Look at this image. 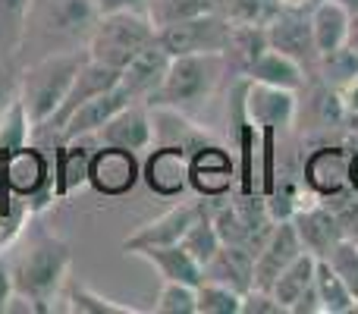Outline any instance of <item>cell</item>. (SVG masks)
I'll return each mask as SVG.
<instances>
[{"label":"cell","mask_w":358,"mask_h":314,"mask_svg":"<svg viewBox=\"0 0 358 314\" xmlns=\"http://www.w3.org/2000/svg\"><path fill=\"white\" fill-rule=\"evenodd\" d=\"M6 264H10L13 292L29 296L31 302L44 305L50 311L54 296L66 283L69 264H73V248H69L66 239L48 233L41 227V214H38L29 217L22 236L6 252Z\"/></svg>","instance_id":"cell-1"},{"label":"cell","mask_w":358,"mask_h":314,"mask_svg":"<svg viewBox=\"0 0 358 314\" xmlns=\"http://www.w3.org/2000/svg\"><path fill=\"white\" fill-rule=\"evenodd\" d=\"M98 16L101 13L94 0H31L29 16H25L22 48L41 44V57L54 54V44L79 50V44H85L92 35Z\"/></svg>","instance_id":"cell-2"},{"label":"cell","mask_w":358,"mask_h":314,"mask_svg":"<svg viewBox=\"0 0 358 314\" xmlns=\"http://www.w3.org/2000/svg\"><path fill=\"white\" fill-rule=\"evenodd\" d=\"M85 57V50H54L19 73V101L25 104L31 126L48 123L57 113Z\"/></svg>","instance_id":"cell-3"},{"label":"cell","mask_w":358,"mask_h":314,"mask_svg":"<svg viewBox=\"0 0 358 314\" xmlns=\"http://www.w3.org/2000/svg\"><path fill=\"white\" fill-rule=\"evenodd\" d=\"M227 66L223 54H179L170 60V69L164 76L161 88L151 94L148 107H176L189 113L192 107L204 104L210 92L220 82V73Z\"/></svg>","instance_id":"cell-4"},{"label":"cell","mask_w":358,"mask_h":314,"mask_svg":"<svg viewBox=\"0 0 358 314\" xmlns=\"http://www.w3.org/2000/svg\"><path fill=\"white\" fill-rule=\"evenodd\" d=\"M155 41H157V29L148 19V13H132V10L104 13V16H98L92 35H88L85 54L113 69H123L132 57L142 54Z\"/></svg>","instance_id":"cell-5"},{"label":"cell","mask_w":358,"mask_h":314,"mask_svg":"<svg viewBox=\"0 0 358 314\" xmlns=\"http://www.w3.org/2000/svg\"><path fill=\"white\" fill-rule=\"evenodd\" d=\"M0 183H3V192L22 198L31 217L44 214L57 201L54 164L48 157V148L38 142L22 145L6 160H0Z\"/></svg>","instance_id":"cell-6"},{"label":"cell","mask_w":358,"mask_h":314,"mask_svg":"<svg viewBox=\"0 0 358 314\" xmlns=\"http://www.w3.org/2000/svg\"><path fill=\"white\" fill-rule=\"evenodd\" d=\"M233 22L220 10L201 13V16L182 19V22L157 29V41L170 57L179 54H223L229 44Z\"/></svg>","instance_id":"cell-7"},{"label":"cell","mask_w":358,"mask_h":314,"mask_svg":"<svg viewBox=\"0 0 358 314\" xmlns=\"http://www.w3.org/2000/svg\"><path fill=\"white\" fill-rule=\"evenodd\" d=\"M142 183V160L136 151L94 145L88 164V185L104 198H123Z\"/></svg>","instance_id":"cell-8"},{"label":"cell","mask_w":358,"mask_h":314,"mask_svg":"<svg viewBox=\"0 0 358 314\" xmlns=\"http://www.w3.org/2000/svg\"><path fill=\"white\" fill-rule=\"evenodd\" d=\"M242 101H245V113H248V120L258 126V132H283L296 123L299 92L245 79V94H242Z\"/></svg>","instance_id":"cell-9"},{"label":"cell","mask_w":358,"mask_h":314,"mask_svg":"<svg viewBox=\"0 0 358 314\" xmlns=\"http://www.w3.org/2000/svg\"><path fill=\"white\" fill-rule=\"evenodd\" d=\"M236 157L223 145L208 142L189 157V189L198 198H223L236 192Z\"/></svg>","instance_id":"cell-10"},{"label":"cell","mask_w":358,"mask_h":314,"mask_svg":"<svg viewBox=\"0 0 358 314\" xmlns=\"http://www.w3.org/2000/svg\"><path fill=\"white\" fill-rule=\"evenodd\" d=\"M349 160H352V151H346L343 145H321L305 157L299 179L324 201L340 198L343 192H349Z\"/></svg>","instance_id":"cell-11"},{"label":"cell","mask_w":358,"mask_h":314,"mask_svg":"<svg viewBox=\"0 0 358 314\" xmlns=\"http://www.w3.org/2000/svg\"><path fill=\"white\" fill-rule=\"evenodd\" d=\"M267 31V44L280 54L292 57L299 60L305 69H315L317 66V48H315V35H311V19L308 10H283L264 25Z\"/></svg>","instance_id":"cell-12"},{"label":"cell","mask_w":358,"mask_h":314,"mask_svg":"<svg viewBox=\"0 0 358 314\" xmlns=\"http://www.w3.org/2000/svg\"><path fill=\"white\" fill-rule=\"evenodd\" d=\"M305 252L302 236H299L292 220H277L271 229V236L264 239V245L255 255V286L258 290H271L273 280Z\"/></svg>","instance_id":"cell-13"},{"label":"cell","mask_w":358,"mask_h":314,"mask_svg":"<svg viewBox=\"0 0 358 314\" xmlns=\"http://www.w3.org/2000/svg\"><path fill=\"white\" fill-rule=\"evenodd\" d=\"M94 145H113L126 151H148L155 145V123H151V107L136 101L123 107L117 117H110L94 136H88Z\"/></svg>","instance_id":"cell-14"},{"label":"cell","mask_w":358,"mask_h":314,"mask_svg":"<svg viewBox=\"0 0 358 314\" xmlns=\"http://www.w3.org/2000/svg\"><path fill=\"white\" fill-rule=\"evenodd\" d=\"M142 183L161 198H179L189 189V155L176 145H151L142 160Z\"/></svg>","instance_id":"cell-15"},{"label":"cell","mask_w":358,"mask_h":314,"mask_svg":"<svg viewBox=\"0 0 358 314\" xmlns=\"http://www.w3.org/2000/svg\"><path fill=\"white\" fill-rule=\"evenodd\" d=\"M204 201H179L170 210H164L161 217L148 220L145 227H138L129 239H123V252L136 255L138 248H148V245H173V242H182L185 229L192 227L198 214H201Z\"/></svg>","instance_id":"cell-16"},{"label":"cell","mask_w":358,"mask_h":314,"mask_svg":"<svg viewBox=\"0 0 358 314\" xmlns=\"http://www.w3.org/2000/svg\"><path fill=\"white\" fill-rule=\"evenodd\" d=\"M299 236H302L305 252H311L315 258H327L343 239H346V227H343L340 214L327 208V201H317L311 208L299 210L292 217Z\"/></svg>","instance_id":"cell-17"},{"label":"cell","mask_w":358,"mask_h":314,"mask_svg":"<svg viewBox=\"0 0 358 314\" xmlns=\"http://www.w3.org/2000/svg\"><path fill=\"white\" fill-rule=\"evenodd\" d=\"M129 104H136V101H132V94L126 92L123 85H113L110 92H104V94H98V98L85 101V104H82L79 110H76L73 117L63 123L60 136H57V145H60V142H73V138L94 136V132H98L107 120L117 117V113L123 110V107H129Z\"/></svg>","instance_id":"cell-18"},{"label":"cell","mask_w":358,"mask_h":314,"mask_svg":"<svg viewBox=\"0 0 358 314\" xmlns=\"http://www.w3.org/2000/svg\"><path fill=\"white\" fill-rule=\"evenodd\" d=\"M170 60H173V57L161 48V41L148 44L142 54H136L120 69V85L132 94V101H142L145 104V101L161 88L164 76H167V69H170Z\"/></svg>","instance_id":"cell-19"},{"label":"cell","mask_w":358,"mask_h":314,"mask_svg":"<svg viewBox=\"0 0 358 314\" xmlns=\"http://www.w3.org/2000/svg\"><path fill=\"white\" fill-rule=\"evenodd\" d=\"M151 123H155V145H176L189 157L201 145L214 142L208 129L195 126L189 120V113L176 110V107H151Z\"/></svg>","instance_id":"cell-20"},{"label":"cell","mask_w":358,"mask_h":314,"mask_svg":"<svg viewBox=\"0 0 358 314\" xmlns=\"http://www.w3.org/2000/svg\"><path fill=\"white\" fill-rule=\"evenodd\" d=\"M92 145L85 138H73V142H60L50 157L54 164V189L57 198H69L76 189L88 185V164H92Z\"/></svg>","instance_id":"cell-21"},{"label":"cell","mask_w":358,"mask_h":314,"mask_svg":"<svg viewBox=\"0 0 358 314\" xmlns=\"http://www.w3.org/2000/svg\"><path fill=\"white\" fill-rule=\"evenodd\" d=\"M204 280L233 286L245 296L255 286V252H248L245 245H220L214 258L204 264Z\"/></svg>","instance_id":"cell-22"},{"label":"cell","mask_w":358,"mask_h":314,"mask_svg":"<svg viewBox=\"0 0 358 314\" xmlns=\"http://www.w3.org/2000/svg\"><path fill=\"white\" fill-rule=\"evenodd\" d=\"M138 258H145L164 280H173V283H189L198 286L204 280V271L195 258L182 248V242H173V245H148L138 248Z\"/></svg>","instance_id":"cell-23"},{"label":"cell","mask_w":358,"mask_h":314,"mask_svg":"<svg viewBox=\"0 0 358 314\" xmlns=\"http://www.w3.org/2000/svg\"><path fill=\"white\" fill-rule=\"evenodd\" d=\"M305 76H308V69H305L302 63L280 54V50H273V48H267L264 54L245 69V79L264 82V85H277V88H289V92H302Z\"/></svg>","instance_id":"cell-24"},{"label":"cell","mask_w":358,"mask_h":314,"mask_svg":"<svg viewBox=\"0 0 358 314\" xmlns=\"http://www.w3.org/2000/svg\"><path fill=\"white\" fill-rule=\"evenodd\" d=\"M308 19H311V35H315L317 54H330V50L346 44L352 13L343 10L340 3H334V0H317L308 10Z\"/></svg>","instance_id":"cell-25"},{"label":"cell","mask_w":358,"mask_h":314,"mask_svg":"<svg viewBox=\"0 0 358 314\" xmlns=\"http://www.w3.org/2000/svg\"><path fill=\"white\" fill-rule=\"evenodd\" d=\"M315 290H317V299H321L324 314L358 311V299H355L352 286L343 280V273L327 258H317V264H315Z\"/></svg>","instance_id":"cell-26"},{"label":"cell","mask_w":358,"mask_h":314,"mask_svg":"<svg viewBox=\"0 0 358 314\" xmlns=\"http://www.w3.org/2000/svg\"><path fill=\"white\" fill-rule=\"evenodd\" d=\"M315 264H317L315 255L302 252L283 273H280L277 280H273L271 292L286 305V311H292V305H296L299 299L311 290V286H315Z\"/></svg>","instance_id":"cell-27"},{"label":"cell","mask_w":358,"mask_h":314,"mask_svg":"<svg viewBox=\"0 0 358 314\" xmlns=\"http://www.w3.org/2000/svg\"><path fill=\"white\" fill-rule=\"evenodd\" d=\"M31 120L25 113V104L19 101V94L0 110V160H6L13 151H19L22 145L31 142Z\"/></svg>","instance_id":"cell-28"},{"label":"cell","mask_w":358,"mask_h":314,"mask_svg":"<svg viewBox=\"0 0 358 314\" xmlns=\"http://www.w3.org/2000/svg\"><path fill=\"white\" fill-rule=\"evenodd\" d=\"M220 245H223V242H220V236H217V227H214V220H210L208 198H204L201 214L192 220V227L185 229V236H182V248L198 261V264H201V271H204V264L214 258Z\"/></svg>","instance_id":"cell-29"},{"label":"cell","mask_w":358,"mask_h":314,"mask_svg":"<svg viewBox=\"0 0 358 314\" xmlns=\"http://www.w3.org/2000/svg\"><path fill=\"white\" fill-rule=\"evenodd\" d=\"M267 48H271V44H267L264 25H233V31H229V44H227V50H223V60L233 57V60L239 63L242 76H245V69L252 66Z\"/></svg>","instance_id":"cell-30"},{"label":"cell","mask_w":358,"mask_h":314,"mask_svg":"<svg viewBox=\"0 0 358 314\" xmlns=\"http://www.w3.org/2000/svg\"><path fill=\"white\" fill-rule=\"evenodd\" d=\"M210 10H217V0H148V6H145L155 29L201 16V13H210Z\"/></svg>","instance_id":"cell-31"},{"label":"cell","mask_w":358,"mask_h":314,"mask_svg":"<svg viewBox=\"0 0 358 314\" xmlns=\"http://www.w3.org/2000/svg\"><path fill=\"white\" fill-rule=\"evenodd\" d=\"M66 308L79 314H138L136 305H120L113 299H104L85 283H69L66 286Z\"/></svg>","instance_id":"cell-32"},{"label":"cell","mask_w":358,"mask_h":314,"mask_svg":"<svg viewBox=\"0 0 358 314\" xmlns=\"http://www.w3.org/2000/svg\"><path fill=\"white\" fill-rule=\"evenodd\" d=\"M217 10L233 25H267L280 13L277 0H217Z\"/></svg>","instance_id":"cell-33"},{"label":"cell","mask_w":358,"mask_h":314,"mask_svg":"<svg viewBox=\"0 0 358 314\" xmlns=\"http://www.w3.org/2000/svg\"><path fill=\"white\" fill-rule=\"evenodd\" d=\"M315 73L324 79V85L340 88L343 82H349V79H355V76H358V54L349 48V44H343V48H336V50H330V54L317 57Z\"/></svg>","instance_id":"cell-34"},{"label":"cell","mask_w":358,"mask_h":314,"mask_svg":"<svg viewBox=\"0 0 358 314\" xmlns=\"http://www.w3.org/2000/svg\"><path fill=\"white\" fill-rule=\"evenodd\" d=\"M195 292H198V314H242V292H236L233 286L201 280L195 286Z\"/></svg>","instance_id":"cell-35"},{"label":"cell","mask_w":358,"mask_h":314,"mask_svg":"<svg viewBox=\"0 0 358 314\" xmlns=\"http://www.w3.org/2000/svg\"><path fill=\"white\" fill-rule=\"evenodd\" d=\"M29 208L22 198L0 192V255H6L13 248V242L22 236L25 223H29Z\"/></svg>","instance_id":"cell-36"},{"label":"cell","mask_w":358,"mask_h":314,"mask_svg":"<svg viewBox=\"0 0 358 314\" xmlns=\"http://www.w3.org/2000/svg\"><path fill=\"white\" fill-rule=\"evenodd\" d=\"M155 311L157 314H198V292H195V286L164 280L161 292H157V299H155Z\"/></svg>","instance_id":"cell-37"},{"label":"cell","mask_w":358,"mask_h":314,"mask_svg":"<svg viewBox=\"0 0 358 314\" xmlns=\"http://www.w3.org/2000/svg\"><path fill=\"white\" fill-rule=\"evenodd\" d=\"M327 261L343 273V280L352 286V292H355V299H358V242L343 239L340 245H336L334 252L327 255Z\"/></svg>","instance_id":"cell-38"},{"label":"cell","mask_w":358,"mask_h":314,"mask_svg":"<svg viewBox=\"0 0 358 314\" xmlns=\"http://www.w3.org/2000/svg\"><path fill=\"white\" fill-rule=\"evenodd\" d=\"M242 314H289V311H286V305L280 302L271 290L252 286V290L242 296Z\"/></svg>","instance_id":"cell-39"},{"label":"cell","mask_w":358,"mask_h":314,"mask_svg":"<svg viewBox=\"0 0 358 314\" xmlns=\"http://www.w3.org/2000/svg\"><path fill=\"white\" fill-rule=\"evenodd\" d=\"M16 94H19V76L13 73L10 63L0 60V110H3V107L10 104Z\"/></svg>","instance_id":"cell-40"},{"label":"cell","mask_w":358,"mask_h":314,"mask_svg":"<svg viewBox=\"0 0 358 314\" xmlns=\"http://www.w3.org/2000/svg\"><path fill=\"white\" fill-rule=\"evenodd\" d=\"M336 98H340V104H343V113L358 120V76L349 79V82H343V85L336 88Z\"/></svg>","instance_id":"cell-41"},{"label":"cell","mask_w":358,"mask_h":314,"mask_svg":"<svg viewBox=\"0 0 358 314\" xmlns=\"http://www.w3.org/2000/svg\"><path fill=\"white\" fill-rule=\"evenodd\" d=\"M98 3V13H123V10H132V13H145L148 0H94Z\"/></svg>","instance_id":"cell-42"},{"label":"cell","mask_w":358,"mask_h":314,"mask_svg":"<svg viewBox=\"0 0 358 314\" xmlns=\"http://www.w3.org/2000/svg\"><path fill=\"white\" fill-rule=\"evenodd\" d=\"M13 296V277H10V264H6V255H0V314H3L6 302Z\"/></svg>","instance_id":"cell-43"},{"label":"cell","mask_w":358,"mask_h":314,"mask_svg":"<svg viewBox=\"0 0 358 314\" xmlns=\"http://www.w3.org/2000/svg\"><path fill=\"white\" fill-rule=\"evenodd\" d=\"M346 44L358 54V13H352V19H349V35H346Z\"/></svg>","instance_id":"cell-44"},{"label":"cell","mask_w":358,"mask_h":314,"mask_svg":"<svg viewBox=\"0 0 358 314\" xmlns=\"http://www.w3.org/2000/svg\"><path fill=\"white\" fill-rule=\"evenodd\" d=\"M283 10H311V6L317 3V0H277Z\"/></svg>","instance_id":"cell-45"},{"label":"cell","mask_w":358,"mask_h":314,"mask_svg":"<svg viewBox=\"0 0 358 314\" xmlns=\"http://www.w3.org/2000/svg\"><path fill=\"white\" fill-rule=\"evenodd\" d=\"M349 189L358 195V151H352V160H349Z\"/></svg>","instance_id":"cell-46"},{"label":"cell","mask_w":358,"mask_h":314,"mask_svg":"<svg viewBox=\"0 0 358 314\" xmlns=\"http://www.w3.org/2000/svg\"><path fill=\"white\" fill-rule=\"evenodd\" d=\"M334 3H340L343 10H349V13H358V0H334Z\"/></svg>","instance_id":"cell-47"},{"label":"cell","mask_w":358,"mask_h":314,"mask_svg":"<svg viewBox=\"0 0 358 314\" xmlns=\"http://www.w3.org/2000/svg\"><path fill=\"white\" fill-rule=\"evenodd\" d=\"M0 192H3V183H0Z\"/></svg>","instance_id":"cell-48"}]
</instances>
